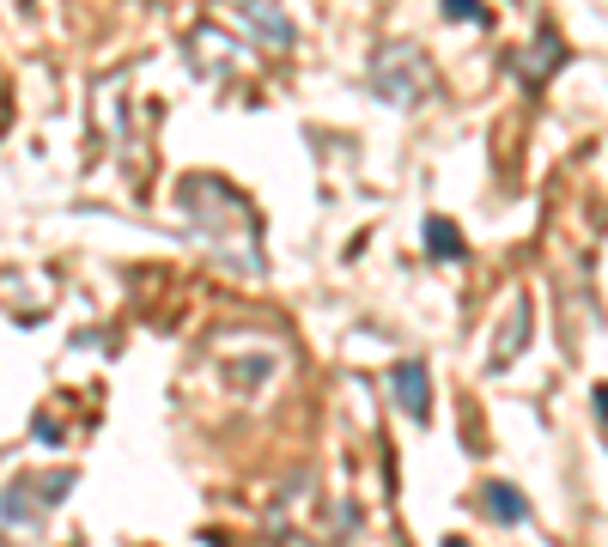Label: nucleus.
<instances>
[{
    "label": "nucleus",
    "instance_id": "nucleus-4",
    "mask_svg": "<svg viewBox=\"0 0 608 547\" xmlns=\"http://www.w3.org/2000/svg\"><path fill=\"white\" fill-rule=\"evenodd\" d=\"M523 335H529V304L517 298V304L505 310V329H499V341H493V353H487V365H493V371H505V365L517 359V347H523Z\"/></svg>",
    "mask_w": 608,
    "mask_h": 547
},
{
    "label": "nucleus",
    "instance_id": "nucleus-2",
    "mask_svg": "<svg viewBox=\"0 0 608 547\" xmlns=\"http://www.w3.org/2000/svg\"><path fill=\"white\" fill-rule=\"evenodd\" d=\"M67 493H73V468H61V475H19V481L0 487V523L25 529V523L43 517V505L67 499Z\"/></svg>",
    "mask_w": 608,
    "mask_h": 547
},
{
    "label": "nucleus",
    "instance_id": "nucleus-9",
    "mask_svg": "<svg viewBox=\"0 0 608 547\" xmlns=\"http://www.w3.org/2000/svg\"><path fill=\"white\" fill-rule=\"evenodd\" d=\"M444 13H450V19H463V25H481V19H487L481 0H444Z\"/></svg>",
    "mask_w": 608,
    "mask_h": 547
},
{
    "label": "nucleus",
    "instance_id": "nucleus-11",
    "mask_svg": "<svg viewBox=\"0 0 608 547\" xmlns=\"http://www.w3.org/2000/svg\"><path fill=\"white\" fill-rule=\"evenodd\" d=\"M444 547H469V541H463V535H444Z\"/></svg>",
    "mask_w": 608,
    "mask_h": 547
},
{
    "label": "nucleus",
    "instance_id": "nucleus-3",
    "mask_svg": "<svg viewBox=\"0 0 608 547\" xmlns=\"http://www.w3.org/2000/svg\"><path fill=\"white\" fill-rule=\"evenodd\" d=\"M390 389H396V408L408 420H426L432 414V377H426V359H396L390 365Z\"/></svg>",
    "mask_w": 608,
    "mask_h": 547
},
{
    "label": "nucleus",
    "instance_id": "nucleus-10",
    "mask_svg": "<svg viewBox=\"0 0 608 547\" xmlns=\"http://www.w3.org/2000/svg\"><path fill=\"white\" fill-rule=\"evenodd\" d=\"M31 432H37V438H49V444H55V438H61V432H55V420H49V414H37V420H31Z\"/></svg>",
    "mask_w": 608,
    "mask_h": 547
},
{
    "label": "nucleus",
    "instance_id": "nucleus-7",
    "mask_svg": "<svg viewBox=\"0 0 608 547\" xmlns=\"http://www.w3.org/2000/svg\"><path fill=\"white\" fill-rule=\"evenodd\" d=\"M238 7L250 13V25H256V37H262V43H274V49H286V43H292V25H286L274 7H262V0H238Z\"/></svg>",
    "mask_w": 608,
    "mask_h": 547
},
{
    "label": "nucleus",
    "instance_id": "nucleus-8",
    "mask_svg": "<svg viewBox=\"0 0 608 547\" xmlns=\"http://www.w3.org/2000/svg\"><path fill=\"white\" fill-rule=\"evenodd\" d=\"M560 55H566V49H560V31H554V25H542V55L529 49V80H548Z\"/></svg>",
    "mask_w": 608,
    "mask_h": 547
},
{
    "label": "nucleus",
    "instance_id": "nucleus-1",
    "mask_svg": "<svg viewBox=\"0 0 608 547\" xmlns=\"http://www.w3.org/2000/svg\"><path fill=\"white\" fill-rule=\"evenodd\" d=\"M432 86V67L414 43H396V49H377L371 61V92L377 98H390V104H420Z\"/></svg>",
    "mask_w": 608,
    "mask_h": 547
},
{
    "label": "nucleus",
    "instance_id": "nucleus-5",
    "mask_svg": "<svg viewBox=\"0 0 608 547\" xmlns=\"http://www.w3.org/2000/svg\"><path fill=\"white\" fill-rule=\"evenodd\" d=\"M420 238H426V256H438V262H463V231H456L444 213H432V219L420 225Z\"/></svg>",
    "mask_w": 608,
    "mask_h": 547
},
{
    "label": "nucleus",
    "instance_id": "nucleus-6",
    "mask_svg": "<svg viewBox=\"0 0 608 547\" xmlns=\"http://www.w3.org/2000/svg\"><path fill=\"white\" fill-rule=\"evenodd\" d=\"M481 511H487L493 523H523V517H529L523 493H517V487H505V481H487V487H481Z\"/></svg>",
    "mask_w": 608,
    "mask_h": 547
}]
</instances>
